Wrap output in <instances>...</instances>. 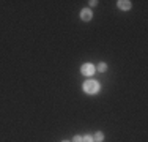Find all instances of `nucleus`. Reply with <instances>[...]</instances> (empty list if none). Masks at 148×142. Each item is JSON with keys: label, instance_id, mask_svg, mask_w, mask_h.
<instances>
[{"label": "nucleus", "instance_id": "obj_1", "mask_svg": "<svg viewBox=\"0 0 148 142\" xmlns=\"http://www.w3.org/2000/svg\"><path fill=\"white\" fill-rule=\"evenodd\" d=\"M82 88H84V92H85L87 95H96L98 92L101 90V85H99L98 81L88 79V81H85V82H84Z\"/></svg>", "mask_w": 148, "mask_h": 142}, {"label": "nucleus", "instance_id": "obj_2", "mask_svg": "<svg viewBox=\"0 0 148 142\" xmlns=\"http://www.w3.org/2000/svg\"><path fill=\"white\" fill-rule=\"evenodd\" d=\"M80 73H82L84 76H87V77L93 76V74L96 73V66H95L93 63H90V62L88 63H84V65L80 66Z\"/></svg>", "mask_w": 148, "mask_h": 142}, {"label": "nucleus", "instance_id": "obj_3", "mask_svg": "<svg viewBox=\"0 0 148 142\" xmlns=\"http://www.w3.org/2000/svg\"><path fill=\"white\" fill-rule=\"evenodd\" d=\"M117 6H118L120 10H123V11H129V10L132 8V3L129 2V0H118Z\"/></svg>", "mask_w": 148, "mask_h": 142}, {"label": "nucleus", "instance_id": "obj_4", "mask_svg": "<svg viewBox=\"0 0 148 142\" xmlns=\"http://www.w3.org/2000/svg\"><path fill=\"white\" fill-rule=\"evenodd\" d=\"M91 17H93V13H91V10H88V8H84L82 11H80V19H82V21L88 22V21H91Z\"/></svg>", "mask_w": 148, "mask_h": 142}, {"label": "nucleus", "instance_id": "obj_5", "mask_svg": "<svg viewBox=\"0 0 148 142\" xmlns=\"http://www.w3.org/2000/svg\"><path fill=\"white\" fill-rule=\"evenodd\" d=\"M93 139H95V142H101V141L104 139V133H101V131H98V133H95Z\"/></svg>", "mask_w": 148, "mask_h": 142}, {"label": "nucleus", "instance_id": "obj_6", "mask_svg": "<svg viewBox=\"0 0 148 142\" xmlns=\"http://www.w3.org/2000/svg\"><path fill=\"white\" fill-rule=\"evenodd\" d=\"M98 71H101V73H106L107 71V63H104V62H101L99 65H98V68H96Z\"/></svg>", "mask_w": 148, "mask_h": 142}, {"label": "nucleus", "instance_id": "obj_7", "mask_svg": "<svg viewBox=\"0 0 148 142\" xmlns=\"http://www.w3.org/2000/svg\"><path fill=\"white\" fill-rule=\"evenodd\" d=\"M82 142H95V139L91 134H87V136H82Z\"/></svg>", "mask_w": 148, "mask_h": 142}, {"label": "nucleus", "instance_id": "obj_8", "mask_svg": "<svg viewBox=\"0 0 148 142\" xmlns=\"http://www.w3.org/2000/svg\"><path fill=\"white\" fill-rule=\"evenodd\" d=\"M71 142H82V136H79V134H76V136L73 137Z\"/></svg>", "mask_w": 148, "mask_h": 142}, {"label": "nucleus", "instance_id": "obj_9", "mask_svg": "<svg viewBox=\"0 0 148 142\" xmlns=\"http://www.w3.org/2000/svg\"><path fill=\"white\" fill-rule=\"evenodd\" d=\"M88 3H90V6H96V5H98L96 0H91V2H88Z\"/></svg>", "mask_w": 148, "mask_h": 142}, {"label": "nucleus", "instance_id": "obj_10", "mask_svg": "<svg viewBox=\"0 0 148 142\" xmlns=\"http://www.w3.org/2000/svg\"><path fill=\"white\" fill-rule=\"evenodd\" d=\"M63 142H69V141H63Z\"/></svg>", "mask_w": 148, "mask_h": 142}]
</instances>
